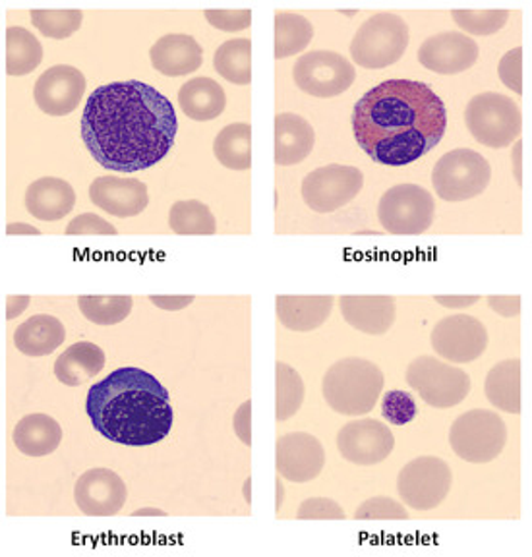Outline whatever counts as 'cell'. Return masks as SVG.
I'll return each instance as SVG.
<instances>
[{"instance_id":"cell-1","label":"cell","mask_w":532,"mask_h":557,"mask_svg":"<svg viewBox=\"0 0 532 557\" xmlns=\"http://www.w3.org/2000/svg\"><path fill=\"white\" fill-rule=\"evenodd\" d=\"M175 107L140 79L97 87L82 114V139L107 171L138 173L163 161L175 144Z\"/></svg>"},{"instance_id":"cell-2","label":"cell","mask_w":532,"mask_h":557,"mask_svg":"<svg viewBox=\"0 0 532 557\" xmlns=\"http://www.w3.org/2000/svg\"><path fill=\"white\" fill-rule=\"evenodd\" d=\"M445 104L432 87L415 79H387L358 99L352 132L360 149L380 165L419 161L444 138Z\"/></svg>"},{"instance_id":"cell-3","label":"cell","mask_w":532,"mask_h":557,"mask_svg":"<svg viewBox=\"0 0 532 557\" xmlns=\"http://www.w3.org/2000/svg\"><path fill=\"white\" fill-rule=\"evenodd\" d=\"M86 412L97 434L128 447L163 442L175 420L171 395L156 375L140 368H119L96 383Z\"/></svg>"},{"instance_id":"cell-4","label":"cell","mask_w":532,"mask_h":557,"mask_svg":"<svg viewBox=\"0 0 532 557\" xmlns=\"http://www.w3.org/2000/svg\"><path fill=\"white\" fill-rule=\"evenodd\" d=\"M384 389V372L364 358H343L325 372V403L345 417H362L374 410Z\"/></svg>"},{"instance_id":"cell-5","label":"cell","mask_w":532,"mask_h":557,"mask_svg":"<svg viewBox=\"0 0 532 557\" xmlns=\"http://www.w3.org/2000/svg\"><path fill=\"white\" fill-rule=\"evenodd\" d=\"M409 41V24L397 14L380 12L358 27L350 41V57L362 69H387L399 62Z\"/></svg>"},{"instance_id":"cell-6","label":"cell","mask_w":532,"mask_h":557,"mask_svg":"<svg viewBox=\"0 0 532 557\" xmlns=\"http://www.w3.org/2000/svg\"><path fill=\"white\" fill-rule=\"evenodd\" d=\"M465 124L482 146L502 149L511 146L523 128L521 107L511 97L486 91L472 97L465 109Z\"/></svg>"},{"instance_id":"cell-7","label":"cell","mask_w":532,"mask_h":557,"mask_svg":"<svg viewBox=\"0 0 532 557\" xmlns=\"http://www.w3.org/2000/svg\"><path fill=\"white\" fill-rule=\"evenodd\" d=\"M506 444V422L492 410H469L457 418L449 430V445L455 455L472 465L494 461Z\"/></svg>"},{"instance_id":"cell-8","label":"cell","mask_w":532,"mask_h":557,"mask_svg":"<svg viewBox=\"0 0 532 557\" xmlns=\"http://www.w3.org/2000/svg\"><path fill=\"white\" fill-rule=\"evenodd\" d=\"M492 166L479 151L459 148L445 153L432 171V184L437 196L459 203L472 200L488 188Z\"/></svg>"},{"instance_id":"cell-9","label":"cell","mask_w":532,"mask_h":557,"mask_svg":"<svg viewBox=\"0 0 532 557\" xmlns=\"http://www.w3.org/2000/svg\"><path fill=\"white\" fill-rule=\"evenodd\" d=\"M407 383L434 409H454L471 393V375L434 357L415 358L407 368Z\"/></svg>"},{"instance_id":"cell-10","label":"cell","mask_w":532,"mask_h":557,"mask_svg":"<svg viewBox=\"0 0 532 557\" xmlns=\"http://www.w3.org/2000/svg\"><path fill=\"white\" fill-rule=\"evenodd\" d=\"M378 218L392 235H422L434 223L436 203L419 184H399L382 196Z\"/></svg>"},{"instance_id":"cell-11","label":"cell","mask_w":532,"mask_h":557,"mask_svg":"<svg viewBox=\"0 0 532 557\" xmlns=\"http://www.w3.org/2000/svg\"><path fill=\"white\" fill-rule=\"evenodd\" d=\"M293 78L298 89L308 96L332 99L345 94L355 84L357 70L339 52L312 51L295 62Z\"/></svg>"},{"instance_id":"cell-12","label":"cell","mask_w":532,"mask_h":557,"mask_svg":"<svg viewBox=\"0 0 532 557\" xmlns=\"http://www.w3.org/2000/svg\"><path fill=\"white\" fill-rule=\"evenodd\" d=\"M454 474L440 457H419L403 467L397 476V492L410 509L430 511L449 496Z\"/></svg>"},{"instance_id":"cell-13","label":"cell","mask_w":532,"mask_h":557,"mask_svg":"<svg viewBox=\"0 0 532 557\" xmlns=\"http://www.w3.org/2000/svg\"><path fill=\"white\" fill-rule=\"evenodd\" d=\"M364 186V174L357 166L325 165L306 174L302 198L318 213H333L355 200Z\"/></svg>"},{"instance_id":"cell-14","label":"cell","mask_w":532,"mask_h":557,"mask_svg":"<svg viewBox=\"0 0 532 557\" xmlns=\"http://www.w3.org/2000/svg\"><path fill=\"white\" fill-rule=\"evenodd\" d=\"M432 347L437 357L454 364H469L484 355L488 347V331L484 323L467 313L447 315L432 331Z\"/></svg>"},{"instance_id":"cell-15","label":"cell","mask_w":532,"mask_h":557,"mask_svg":"<svg viewBox=\"0 0 532 557\" xmlns=\"http://www.w3.org/2000/svg\"><path fill=\"white\" fill-rule=\"evenodd\" d=\"M395 437L389 428L380 420L360 418L341 428L337 434V449L341 457L358 465L372 467L385 461L393 453Z\"/></svg>"},{"instance_id":"cell-16","label":"cell","mask_w":532,"mask_h":557,"mask_svg":"<svg viewBox=\"0 0 532 557\" xmlns=\"http://www.w3.org/2000/svg\"><path fill=\"white\" fill-rule=\"evenodd\" d=\"M128 497L124 480L109 469L86 470L74 486V502L88 517H113Z\"/></svg>"},{"instance_id":"cell-17","label":"cell","mask_w":532,"mask_h":557,"mask_svg":"<svg viewBox=\"0 0 532 557\" xmlns=\"http://www.w3.org/2000/svg\"><path fill=\"white\" fill-rule=\"evenodd\" d=\"M86 94V76L71 64H57L44 72L34 87L36 103L45 114L66 116L78 109Z\"/></svg>"},{"instance_id":"cell-18","label":"cell","mask_w":532,"mask_h":557,"mask_svg":"<svg viewBox=\"0 0 532 557\" xmlns=\"http://www.w3.org/2000/svg\"><path fill=\"white\" fill-rule=\"evenodd\" d=\"M275 462L283 479L306 484L320 476L325 465V449L318 437L306 432L281 435L275 447Z\"/></svg>"},{"instance_id":"cell-19","label":"cell","mask_w":532,"mask_h":557,"mask_svg":"<svg viewBox=\"0 0 532 557\" xmlns=\"http://www.w3.org/2000/svg\"><path fill=\"white\" fill-rule=\"evenodd\" d=\"M479 45L461 32H442L420 45L419 62L436 74L451 76L472 69L479 61Z\"/></svg>"},{"instance_id":"cell-20","label":"cell","mask_w":532,"mask_h":557,"mask_svg":"<svg viewBox=\"0 0 532 557\" xmlns=\"http://www.w3.org/2000/svg\"><path fill=\"white\" fill-rule=\"evenodd\" d=\"M89 200L113 218H136L148 208V186L136 178L99 176L89 186Z\"/></svg>"},{"instance_id":"cell-21","label":"cell","mask_w":532,"mask_h":557,"mask_svg":"<svg viewBox=\"0 0 532 557\" xmlns=\"http://www.w3.org/2000/svg\"><path fill=\"white\" fill-rule=\"evenodd\" d=\"M341 313L352 330L367 335H384L395 323L393 296H341Z\"/></svg>"},{"instance_id":"cell-22","label":"cell","mask_w":532,"mask_h":557,"mask_svg":"<svg viewBox=\"0 0 532 557\" xmlns=\"http://www.w3.org/2000/svg\"><path fill=\"white\" fill-rule=\"evenodd\" d=\"M149 61L161 74L178 78L200 69L203 51L193 35L171 34L161 37L149 49Z\"/></svg>"},{"instance_id":"cell-23","label":"cell","mask_w":532,"mask_h":557,"mask_svg":"<svg viewBox=\"0 0 532 557\" xmlns=\"http://www.w3.org/2000/svg\"><path fill=\"white\" fill-rule=\"evenodd\" d=\"M26 209L32 218L54 223L66 218L76 206V191L62 178L45 176L26 190Z\"/></svg>"},{"instance_id":"cell-24","label":"cell","mask_w":532,"mask_h":557,"mask_svg":"<svg viewBox=\"0 0 532 557\" xmlns=\"http://www.w3.org/2000/svg\"><path fill=\"white\" fill-rule=\"evenodd\" d=\"M316 132L300 114L283 113L275 116V163L298 165L312 153Z\"/></svg>"},{"instance_id":"cell-25","label":"cell","mask_w":532,"mask_h":557,"mask_svg":"<svg viewBox=\"0 0 532 557\" xmlns=\"http://www.w3.org/2000/svg\"><path fill=\"white\" fill-rule=\"evenodd\" d=\"M333 296H277V318L283 327L298 333L322 327L332 315Z\"/></svg>"},{"instance_id":"cell-26","label":"cell","mask_w":532,"mask_h":557,"mask_svg":"<svg viewBox=\"0 0 532 557\" xmlns=\"http://www.w3.org/2000/svg\"><path fill=\"white\" fill-rule=\"evenodd\" d=\"M66 339V330L59 318L37 313L22 323L14 333V345L22 355L39 358L53 355Z\"/></svg>"},{"instance_id":"cell-27","label":"cell","mask_w":532,"mask_h":557,"mask_svg":"<svg viewBox=\"0 0 532 557\" xmlns=\"http://www.w3.org/2000/svg\"><path fill=\"white\" fill-rule=\"evenodd\" d=\"M12 440L16 449L27 457H47L59 449L62 428L49 414H27L14 428Z\"/></svg>"},{"instance_id":"cell-28","label":"cell","mask_w":532,"mask_h":557,"mask_svg":"<svg viewBox=\"0 0 532 557\" xmlns=\"http://www.w3.org/2000/svg\"><path fill=\"white\" fill-rule=\"evenodd\" d=\"M178 104L193 121H213L225 111L227 96L215 79L193 78L178 89Z\"/></svg>"},{"instance_id":"cell-29","label":"cell","mask_w":532,"mask_h":557,"mask_svg":"<svg viewBox=\"0 0 532 557\" xmlns=\"http://www.w3.org/2000/svg\"><path fill=\"white\" fill-rule=\"evenodd\" d=\"M106 366V352L101 348L82 341L66 348L54 362V375L69 387H78L99 374Z\"/></svg>"},{"instance_id":"cell-30","label":"cell","mask_w":532,"mask_h":557,"mask_svg":"<svg viewBox=\"0 0 532 557\" xmlns=\"http://www.w3.org/2000/svg\"><path fill=\"white\" fill-rule=\"evenodd\" d=\"M486 399L496 407L509 414L521 412V360L509 358L504 362H497L484 383Z\"/></svg>"},{"instance_id":"cell-31","label":"cell","mask_w":532,"mask_h":557,"mask_svg":"<svg viewBox=\"0 0 532 557\" xmlns=\"http://www.w3.org/2000/svg\"><path fill=\"white\" fill-rule=\"evenodd\" d=\"M213 153L219 163L233 171H248L252 166V128L246 122L228 124L213 141Z\"/></svg>"},{"instance_id":"cell-32","label":"cell","mask_w":532,"mask_h":557,"mask_svg":"<svg viewBox=\"0 0 532 557\" xmlns=\"http://www.w3.org/2000/svg\"><path fill=\"white\" fill-rule=\"evenodd\" d=\"M213 69L231 84L248 86L252 82V41L245 37L225 41L213 54Z\"/></svg>"},{"instance_id":"cell-33","label":"cell","mask_w":532,"mask_h":557,"mask_svg":"<svg viewBox=\"0 0 532 557\" xmlns=\"http://www.w3.org/2000/svg\"><path fill=\"white\" fill-rule=\"evenodd\" d=\"M44 61V45L26 27L7 29V72L10 76H26Z\"/></svg>"},{"instance_id":"cell-34","label":"cell","mask_w":532,"mask_h":557,"mask_svg":"<svg viewBox=\"0 0 532 557\" xmlns=\"http://www.w3.org/2000/svg\"><path fill=\"white\" fill-rule=\"evenodd\" d=\"M314 39V26L295 12L275 14V59H287L305 51Z\"/></svg>"},{"instance_id":"cell-35","label":"cell","mask_w":532,"mask_h":557,"mask_svg":"<svg viewBox=\"0 0 532 557\" xmlns=\"http://www.w3.org/2000/svg\"><path fill=\"white\" fill-rule=\"evenodd\" d=\"M169 226L176 235H215L218 223L211 209L198 200L176 201L169 211Z\"/></svg>"},{"instance_id":"cell-36","label":"cell","mask_w":532,"mask_h":557,"mask_svg":"<svg viewBox=\"0 0 532 557\" xmlns=\"http://www.w3.org/2000/svg\"><path fill=\"white\" fill-rule=\"evenodd\" d=\"M132 296H79L78 306L84 318L96 325H116L132 312Z\"/></svg>"},{"instance_id":"cell-37","label":"cell","mask_w":532,"mask_h":557,"mask_svg":"<svg viewBox=\"0 0 532 557\" xmlns=\"http://www.w3.org/2000/svg\"><path fill=\"white\" fill-rule=\"evenodd\" d=\"M275 377H277L275 414L280 422H285L288 418L295 417L305 403V382L297 370L285 362H277Z\"/></svg>"},{"instance_id":"cell-38","label":"cell","mask_w":532,"mask_h":557,"mask_svg":"<svg viewBox=\"0 0 532 557\" xmlns=\"http://www.w3.org/2000/svg\"><path fill=\"white\" fill-rule=\"evenodd\" d=\"M32 24L51 39H69L84 22L82 10H32Z\"/></svg>"},{"instance_id":"cell-39","label":"cell","mask_w":532,"mask_h":557,"mask_svg":"<svg viewBox=\"0 0 532 557\" xmlns=\"http://www.w3.org/2000/svg\"><path fill=\"white\" fill-rule=\"evenodd\" d=\"M451 16L462 32L488 37L506 26L509 12L507 10H454Z\"/></svg>"},{"instance_id":"cell-40","label":"cell","mask_w":532,"mask_h":557,"mask_svg":"<svg viewBox=\"0 0 532 557\" xmlns=\"http://www.w3.org/2000/svg\"><path fill=\"white\" fill-rule=\"evenodd\" d=\"M357 521H407L409 511L392 497H370L355 511Z\"/></svg>"},{"instance_id":"cell-41","label":"cell","mask_w":532,"mask_h":557,"mask_svg":"<svg viewBox=\"0 0 532 557\" xmlns=\"http://www.w3.org/2000/svg\"><path fill=\"white\" fill-rule=\"evenodd\" d=\"M382 414L393 426H405L417 418L419 407L409 392L393 389V392H387L382 400Z\"/></svg>"},{"instance_id":"cell-42","label":"cell","mask_w":532,"mask_h":557,"mask_svg":"<svg viewBox=\"0 0 532 557\" xmlns=\"http://www.w3.org/2000/svg\"><path fill=\"white\" fill-rule=\"evenodd\" d=\"M297 517L300 521H339L345 519V511L330 497H310L300 504Z\"/></svg>"},{"instance_id":"cell-43","label":"cell","mask_w":532,"mask_h":557,"mask_svg":"<svg viewBox=\"0 0 532 557\" xmlns=\"http://www.w3.org/2000/svg\"><path fill=\"white\" fill-rule=\"evenodd\" d=\"M497 74L514 94H523V49L515 47L514 51L506 52L497 66Z\"/></svg>"},{"instance_id":"cell-44","label":"cell","mask_w":532,"mask_h":557,"mask_svg":"<svg viewBox=\"0 0 532 557\" xmlns=\"http://www.w3.org/2000/svg\"><path fill=\"white\" fill-rule=\"evenodd\" d=\"M206 20L221 32H240L252 24L250 10H206Z\"/></svg>"},{"instance_id":"cell-45","label":"cell","mask_w":532,"mask_h":557,"mask_svg":"<svg viewBox=\"0 0 532 557\" xmlns=\"http://www.w3.org/2000/svg\"><path fill=\"white\" fill-rule=\"evenodd\" d=\"M66 235H116V226L96 213H82L69 223Z\"/></svg>"},{"instance_id":"cell-46","label":"cell","mask_w":532,"mask_h":557,"mask_svg":"<svg viewBox=\"0 0 532 557\" xmlns=\"http://www.w3.org/2000/svg\"><path fill=\"white\" fill-rule=\"evenodd\" d=\"M250 417H252V400L248 399L238 407L235 418H233V428H235L236 435L248 447L252 445V422H250Z\"/></svg>"},{"instance_id":"cell-47","label":"cell","mask_w":532,"mask_h":557,"mask_svg":"<svg viewBox=\"0 0 532 557\" xmlns=\"http://www.w3.org/2000/svg\"><path fill=\"white\" fill-rule=\"evenodd\" d=\"M488 306L504 318H515L521 313V296H488Z\"/></svg>"},{"instance_id":"cell-48","label":"cell","mask_w":532,"mask_h":557,"mask_svg":"<svg viewBox=\"0 0 532 557\" xmlns=\"http://www.w3.org/2000/svg\"><path fill=\"white\" fill-rule=\"evenodd\" d=\"M149 302L159 306L161 310L165 312H178L186 306H190L194 302V296H149Z\"/></svg>"},{"instance_id":"cell-49","label":"cell","mask_w":532,"mask_h":557,"mask_svg":"<svg viewBox=\"0 0 532 557\" xmlns=\"http://www.w3.org/2000/svg\"><path fill=\"white\" fill-rule=\"evenodd\" d=\"M437 305L445 306V308H454V310H461V308H469V306L477 305L480 296H434Z\"/></svg>"},{"instance_id":"cell-50","label":"cell","mask_w":532,"mask_h":557,"mask_svg":"<svg viewBox=\"0 0 532 557\" xmlns=\"http://www.w3.org/2000/svg\"><path fill=\"white\" fill-rule=\"evenodd\" d=\"M32 302V296H9L7 298V318L14 320L26 312L27 306Z\"/></svg>"},{"instance_id":"cell-51","label":"cell","mask_w":532,"mask_h":557,"mask_svg":"<svg viewBox=\"0 0 532 557\" xmlns=\"http://www.w3.org/2000/svg\"><path fill=\"white\" fill-rule=\"evenodd\" d=\"M7 235H41V231L26 223H10L7 226Z\"/></svg>"},{"instance_id":"cell-52","label":"cell","mask_w":532,"mask_h":557,"mask_svg":"<svg viewBox=\"0 0 532 557\" xmlns=\"http://www.w3.org/2000/svg\"><path fill=\"white\" fill-rule=\"evenodd\" d=\"M515 156H517V181L521 183V169H519V156H521V144H517V149H515Z\"/></svg>"},{"instance_id":"cell-53","label":"cell","mask_w":532,"mask_h":557,"mask_svg":"<svg viewBox=\"0 0 532 557\" xmlns=\"http://www.w3.org/2000/svg\"><path fill=\"white\" fill-rule=\"evenodd\" d=\"M283 484H281L280 480H277V511L281 509V505H283Z\"/></svg>"},{"instance_id":"cell-54","label":"cell","mask_w":532,"mask_h":557,"mask_svg":"<svg viewBox=\"0 0 532 557\" xmlns=\"http://www.w3.org/2000/svg\"><path fill=\"white\" fill-rule=\"evenodd\" d=\"M134 515H165L163 511H159V509H141V511H136Z\"/></svg>"}]
</instances>
